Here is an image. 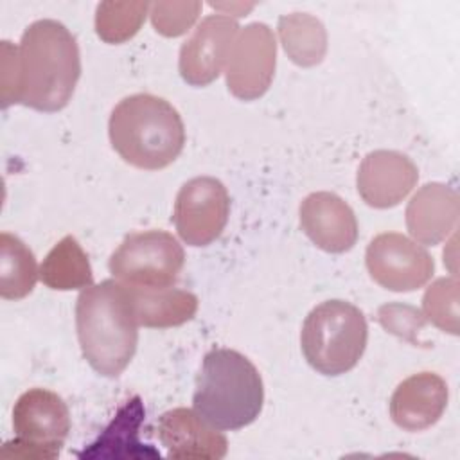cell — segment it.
<instances>
[{"mask_svg": "<svg viewBox=\"0 0 460 460\" xmlns=\"http://www.w3.org/2000/svg\"><path fill=\"white\" fill-rule=\"evenodd\" d=\"M239 25L225 14H208L180 49L178 70L190 86H207L223 72Z\"/></svg>", "mask_w": 460, "mask_h": 460, "instance_id": "obj_11", "label": "cell"}, {"mask_svg": "<svg viewBox=\"0 0 460 460\" xmlns=\"http://www.w3.org/2000/svg\"><path fill=\"white\" fill-rule=\"evenodd\" d=\"M144 419V406L140 397H133L128 401L110 422V426L102 431V435L90 444V447L79 456L83 458H97V456H160V453L149 446H142L138 440V429Z\"/></svg>", "mask_w": 460, "mask_h": 460, "instance_id": "obj_18", "label": "cell"}, {"mask_svg": "<svg viewBox=\"0 0 460 460\" xmlns=\"http://www.w3.org/2000/svg\"><path fill=\"white\" fill-rule=\"evenodd\" d=\"M40 279L47 288L59 291L92 286L93 273L88 255L74 235H65L47 253L40 266Z\"/></svg>", "mask_w": 460, "mask_h": 460, "instance_id": "obj_19", "label": "cell"}, {"mask_svg": "<svg viewBox=\"0 0 460 460\" xmlns=\"http://www.w3.org/2000/svg\"><path fill=\"white\" fill-rule=\"evenodd\" d=\"M449 399L446 381L435 372H419L397 385L390 397V417L404 431L431 428Z\"/></svg>", "mask_w": 460, "mask_h": 460, "instance_id": "obj_15", "label": "cell"}, {"mask_svg": "<svg viewBox=\"0 0 460 460\" xmlns=\"http://www.w3.org/2000/svg\"><path fill=\"white\" fill-rule=\"evenodd\" d=\"M365 264L374 282L397 293L422 288L435 271L429 252L399 232L376 235L367 246Z\"/></svg>", "mask_w": 460, "mask_h": 460, "instance_id": "obj_9", "label": "cell"}, {"mask_svg": "<svg viewBox=\"0 0 460 460\" xmlns=\"http://www.w3.org/2000/svg\"><path fill=\"white\" fill-rule=\"evenodd\" d=\"M275 65L277 43L273 31L262 22L244 25L239 29L225 65L230 93L241 101L262 97L273 81Z\"/></svg>", "mask_w": 460, "mask_h": 460, "instance_id": "obj_10", "label": "cell"}, {"mask_svg": "<svg viewBox=\"0 0 460 460\" xmlns=\"http://www.w3.org/2000/svg\"><path fill=\"white\" fill-rule=\"evenodd\" d=\"M368 325L359 307L345 300H325L305 316L300 347L305 361L323 376H341L361 359Z\"/></svg>", "mask_w": 460, "mask_h": 460, "instance_id": "obj_5", "label": "cell"}, {"mask_svg": "<svg viewBox=\"0 0 460 460\" xmlns=\"http://www.w3.org/2000/svg\"><path fill=\"white\" fill-rule=\"evenodd\" d=\"M149 9L147 2H102L95 11V32L106 43H124L138 32Z\"/></svg>", "mask_w": 460, "mask_h": 460, "instance_id": "obj_22", "label": "cell"}, {"mask_svg": "<svg viewBox=\"0 0 460 460\" xmlns=\"http://www.w3.org/2000/svg\"><path fill=\"white\" fill-rule=\"evenodd\" d=\"M108 135L124 162L146 171L171 165L185 144V126L178 110L153 93L124 97L111 110Z\"/></svg>", "mask_w": 460, "mask_h": 460, "instance_id": "obj_3", "label": "cell"}, {"mask_svg": "<svg viewBox=\"0 0 460 460\" xmlns=\"http://www.w3.org/2000/svg\"><path fill=\"white\" fill-rule=\"evenodd\" d=\"M419 169L402 153L377 149L359 164L356 185L361 199L374 208L399 205L417 185Z\"/></svg>", "mask_w": 460, "mask_h": 460, "instance_id": "obj_12", "label": "cell"}, {"mask_svg": "<svg viewBox=\"0 0 460 460\" xmlns=\"http://www.w3.org/2000/svg\"><path fill=\"white\" fill-rule=\"evenodd\" d=\"M300 226L304 234L323 252L343 253L358 241V219L354 210L338 194L318 190L300 203Z\"/></svg>", "mask_w": 460, "mask_h": 460, "instance_id": "obj_13", "label": "cell"}, {"mask_svg": "<svg viewBox=\"0 0 460 460\" xmlns=\"http://www.w3.org/2000/svg\"><path fill=\"white\" fill-rule=\"evenodd\" d=\"M422 316L440 331L458 334V282L455 275L437 279L426 289Z\"/></svg>", "mask_w": 460, "mask_h": 460, "instance_id": "obj_23", "label": "cell"}, {"mask_svg": "<svg viewBox=\"0 0 460 460\" xmlns=\"http://www.w3.org/2000/svg\"><path fill=\"white\" fill-rule=\"evenodd\" d=\"M156 435L169 458L219 460L228 451L226 437L189 408L162 413L156 420Z\"/></svg>", "mask_w": 460, "mask_h": 460, "instance_id": "obj_14", "label": "cell"}, {"mask_svg": "<svg viewBox=\"0 0 460 460\" xmlns=\"http://www.w3.org/2000/svg\"><path fill=\"white\" fill-rule=\"evenodd\" d=\"M230 214L226 187L214 176L185 181L174 199L172 223L189 246H207L225 230Z\"/></svg>", "mask_w": 460, "mask_h": 460, "instance_id": "obj_8", "label": "cell"}, {"mask_svg": "<svg viewBox=\"0 0 460 460\" xmlns=\"http://www.w3.org/2000/svg\"><path fill=\"white\" fill-rule=\"evenodd\" d=\"M16 438L2 447V456L56 458L70 431L66 402L50 390L31 388L13 408Z\"/></svg>", "mask_w": 460, "mask_h": 460, "instance_id": "obj_6", "label": "cell"}, {"mask_svg": "<svg viewBox=\"0 0 460 460\" xmlns=\"http://www.w3.org/2000/svg\"><path fill=\"white\" fill-rule=\"evenodd\" d=\"M379 323L392 334H397L411 343H419L415 334L426 323L422 313L411 305L404 304H385L377 311Z\"/></svg>", "mask_w": 460, "mask_h": 460, "instance_id": "obj_25", "label": "cell"}, {"mask_svg": "<svg viewBox=\"0 0 460 460\" xmlns=\"http://www.w3.org/2000/svg\"><path fill=\"white\" fill-rule=\"evenodd\" d=\"M458 216L460 199L456 190L431 181L422 185L408 201L406 228L419 244L435 246L455 232Z\"/></svg>", "mask_w": 460, "mask_h": 460, "instance_id": "obj_16", "label": "cell"}, {"mask_svg": "<svg viewBox=\"0 0 460 460\" xmlns=\"http://www.w3.org/2000/svg\"><path fill=\"white\" fill-rule=\"evenodd\" d=\"M81 75V54L74 34L58 20H36L20 45L2 41V108L23 104L54 113L63 110Z\"/></svg>", "mask_w": 460, "mask_h": 460, "instance_id": "obj_1", "label": "cell"}, {"mask_svg": "<svg viewBox=\"0 0 460 460\" xmlns=\"http://www.w3.org/2000/svg\"><path fill=\"white\" fill-rule=\"evenodd\" d=\"M279 36L288 58L298 66H314L327 52L323 23L307 13H291L279 18Z\"/></svg>", "mask_w": 460, "mask_h": 460, "instance_id": "obj_20", "label": "cell"}, {"mask_svg": "<svg viewBox=\"0 0 460 460\" xmlns=\"http://www.w3.org/2000/svg\"><path fill=\"white\" fill-rule=\"evenodd\" d=\"M129 288L138 325L167 329L194 318L198 296L178 288Z\"/></svg>", "mask_w": 460, "mask_h": 460, "instance_id": "obj_17", "label": "cell"}, {"mask_svg": "<svg viewBox=\"0 0 460 460\" xmlns=\"http://www.w3.org/2000/svg\"><path fill=\"white\" fill-rule=\"evenodd\" d=\"M75 329L88 365L104 377H119L138 343L129 288L117 279L84 288L75 302Z\"/></svg>", "mask_w": 460, "mask_h": 460, "instance_id": "obj_2", "label": "cell"}, {"mask_svg": "<svg viewBox=\"0 0 460 460\" xmlns=\"http://www.w3.org/2000/svg\"><path fill=\"white\" fill-rule=\"evenodd\" d=\"M264 404V385L255 365L234 349L203 356L192 395L194 411L219 431L252 424Z\"/></svg>", "mask_w": 460, "mask_h": 460, "instance_id": "obj_4", "label": "cell"}, {"mask_svg": "<svg viewBox=\"0 0 460 460\" xmlns=\"http://www.w3.org/2000/svg\"><path fill=\"white\" fill-rule=\"evenodd\" d=\"M38 264L29 246L9 232L0 234V296L25 298L36 286Z\"/></svg>", "mask_w": 460, "mask_h": 460, "instance_id": "obj_21", "label": "cell"}, {"mask_svg": "<svg viewBox=\"0 0 460 460\" xmlns=\"http://www.w3.org/2000/svg\"><path fill=\"white\" fill-rule=\"evenodd\" d=\"M185 262L178 239L165 230H142L124 237L110 255L111 275L131 288H169Z\"/></svg>", "mask_w": 460, "mask_h": 460, "instance_id": "obj_7", "label": "cell"}, {"mask_svg": "<svg viewBox=\"0 0 460 460\" xmlns=\"http://www.w3.org/2000/svg\"><path fill=\"white\" fill-rule=\"evenodd\" d=\"M199 9V2H155L151 4V22L162 36L176 38L192 27Z\"/></svg>", "mask_w": 460, "mask_h": 460, "instance_id": "obj_24", "label": "cell"}]
</instances>
